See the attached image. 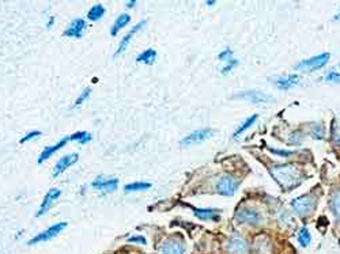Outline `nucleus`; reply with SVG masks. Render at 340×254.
I'll return each mask as SVG.
<instances>
[{
    "instance_id": "nucleus-4",
    "label": "nucleus",
    "mask_w": 340,
    "mask_h": 254,
    "mask_svg": "<svg viewBox=\"0 0 340 254\" xmlns=\"http://www.w3.org/2000/svg\"><path fill=\"white\" fill-rule=\"evenodd\" d=\"M216 192L222 194V196H233L237 192L238 189V181L234 180L232 175L223 174L221 175L215 182Z\"/></svg>"
},
{
    "instance_id": "nucleus-33",
    "label": "nucleus",
    "mask_w": 340,
    "mask_h": 254,
    "mask_svg": "<svg viewBox=\"0 0 340 254\" xmlns=\"http://www.w3.org/2000/svg\"><path fill=\"white\" fill-rule=\"evenodd\" d=\"M313 137H316L317 140H320V139H323V128H321V125L317 124L316 125V128L313 129Z\"/></svg>"
},
{
    "instance_id": "nucleus-1",
    "label": "nucleus",
    "mask_w": 340,
    "mask_h": 254,
    "mask_svg": "<svg viewBox=\"0 0 340 254\" xmlns=\"http://www.w3.org/2000/svg\"><path fill=\"white\" fill-rule=\"evenodd\" d=\"M271 175L283 189H294L302 182V171L295 164L284 163L271 169Z\"/></svg>"
},
{
    "instance_id": "nucleus-14",
    "label": "nucleus",
    "mask_w": 340,
    "mask_h": 254,
    "mask_svg": "<svg viewBox=\"0 0 340 254\" xmlns=\"http://www.w3.org/2000/svg\"><path fill=\"white\" fill-rule=\"evenodd\" d=\"M144 25H146V21H140L139 23H136L135 26H132V29H131V32L128 34H125L124 37H123V40L120 41L119 46H117V51H116V53H114V56H120L123 52L127 49V46L130 45L131 40L134 38V35H135L139 30H142L143 28H144Z\"/></svg>"
},
{
    "instance_id": "nucleus-3",
    "label": "nucleus",
    "mask_w": 340,
    "mask_h": 254,
    "mask_svg": "<svg viewBox=\"0 0 340 254\" xmlns=\"http://www.w3.org/2000/svg\"><path fill=\"white\" fill-rule=\"evenodd\" d=\"M329 57H331L329 53H321V55H318V56H313L310 57V59L302 60V62L297 64V67L295 68H297L298 71L312 72V71H316V69L323 68L324 65L329 62Z\"/></svg>"
},
{
    "instance_id": "nucleus-12",
    "label": "nucleus",
    "mask_w": 340,
    "mask_h": 254,
    "mask_svg": "<svg viewBox=\"0 0 340 254\" xmlns=\"http://www.w3.org/2000/svg\"><path fill=\"white\" fill-rule=\"evenodd\" d=\"M211 136H212V130L211 129L193 130L189 135L185 136L180 143H181V146L187 147V146H191V144H196V143H202V141L207 140Z\"/></svg>"
},
{
    "instance_id": "nucleus-5",
    "label": "nucleus",
    "mask_w": 340,
    "mask_h": 254,
    "mask_svg": "<svg viewBox=\"0 0 340 254\" xmlns=\"http://www.w3.org/2000/svg\"><path fill=\"white\" fill-rule=\"evenodd\" d=\"M316 205V198L313 196H301L291 201V207L298 216H306L312 212Z\"/></svg>"
},
{
    "instance_id": "nucleus-15",
    "label": "nucleus",
    "mask_w": 340,
    "mask_h": 254,
    "mask_svg": "<svg viewBox=\"0 0 340 254\" xmlns=\"http://www.w3.org/2000/svg\"><path fill=\"white\" fill-rule=\"evenodd\" d=\"M226 248L230 254H245L248 250V245L244 241V238L234 235L229 239Z\"/></svg>"
},
{
    "instance_id": "nucleus-34",
    "label": "nucleus",
    "mask_w": 340,
    "mask_h": 254,
    "mask_svg": "<svg viewBox=\"0 0 340 254\" xmlns=\"http://www.w3.org/2000/svg\"><path fill=\"white\" fill-rule=\"evenodd\" d=\"M271 153H275L276 155H280V157H290V155H293V151H280V150H272L271 148Z\"/></svg>"
},
{
    "instance_id": "nucleus-21",
    "label": "nucleus",
    "mask_w": 340,
    "mask_h": 254,
    "mask_svg": "<svg viewBox=\"0 0 340 254\" xmlns=\"http://www.w3.org/2000/svg\"><path fill=\"white\" fill-rule=\"evenodd\" d=\"M68 140L78 141L79 144H86V143H90L93 140V135L87 130H78V132H74L68 136Z\"/></svg>"
},
{
    "instance_id": "nucleus-9",
    "label": "nucleus",
    "mask_w": 340,
    "mask_h": 254,
    "mask_svg": "<svg viewBox=\"0 0 340 254\" xmlns=\"http://www.w3.org/2000/svg\"><path fill=\"white\" fill-rule=\"evenodd\" d=\"M87 29V22L83 18H75L68 25V28L64 30L63 35L64 37H69V38H82V35Z\"/></svg>"
},
{
    "instance_id": "nucleus-39",
    "label": "nucleus",
    "mask_w": 340,
    "mask_h": 254,
    "mask_svg": "<svg viewBox=\"0 0 340 254\" xmlns=\"http://www.w3.org/2000/svg\"><path fill=\"white\" fill-rule=\"evenodd\" d=\"M334 21H340V12H338V15L334 18Z\"/></svg>"
},
{
    "instance_id": "nucleus-22",
    "label": "nucleus",
    "mask_w": 340,
    "mask_h": 254,
    "mask_svg": "<svg viewBox=\"0 0 340 254\" xmlns=\"http://www.w3.org/2000/svg\"><path fill=\"white\" fill-rule=\"evenodd\" d=\"M193 214L198 216L199 219H202V221H212V219H215L216 215L219 214L216 209H212V208H195L193 209Z\"/></svg>"
},
{
    "instance_id": "nucleus-8",
    "label": "nucleus",
    "mask_w": 340,
    "mask_h": 254,
    "mask_svg": "<svg viewBox=\"0 0 340 254\" xmlns=\"http://www.w3.org/2000/svg\"><path fill=\"white\" fill-rule=\"evenodd\" d=\"M237 219L238 222L245 223V224L256 226V224H259V223L263 222V215L259 211H256V209L245 207V208H241L237 212Z\"/></svg>"
},
{
    "instance_id": "nucleus-29",
    "label": "nucleus",
    "mask_w": 340,
    "mask_h": 254,
    "mask_svg": "<svg viewBox=\"0 0 340 254\" xmlns=\"http://www.w3.org/2000/svg\"><path fill=\"white\" fill-rule=\"evenodd\" d=\"M41 135H42V132H41V130H38V129L30 130V132H28V133L23 136V137H21L19 143H21V144H25V143H28V141H32V140H34V139H37V137H40Z\"/></svg>"
},
{
    "instance_id": "nucleus-35",
    "label": "nucleus",
    "mask_w": 340,
    "mask_h": 254,
    "mask_svg": "<svg viewBox=\"0 0 340 254\" xmlns=\"http://www.w3.org/2000/svg\"><path fill=\"white\" fill-rule=\"evenodd\" d=\"M130 242H136V243H146V238L144 237H140V235H137V237H131L130 239H128Z\"/></svg>"
},
{
    "instance_id": "nucleus-16",
    "label": "nucleus",
    "mask_w": 340,
    "mask_h": 254,
    "mask_svg": "<svg viewBox=\"0 0 340 254\" xmlns=\"http://www.w3.org/2000/svg\"><path fill=\"white\" fill-rule=\"evenodd\" d=\"M185 246L176 239H168L161 246V254H184Z\"/></svg>"
},
{
    "instance_id": "nucleus-10",
    "label": "nucleus",
    "mask_w": 340,
    "mask_h": 254,
    "mask_svg": "<svg viewBox=\"0 0 340 254\" xmlns=\"http://www.w3.org/2000/svg\"><path fill=\"white\" fill-rule=\"evenodd\" d=\"M91 187H93V189L101 190L103 193L114 192L117 189V187H119V180L117 178H106L103 175H98L91 182Z\"/></svg>"
},
{
    "instance_id": "nucleus-20",
    "label": "nucleus",
    "mask_w": 340,
    "mask_h": 254,
    "mask_svg": "<svg viewBox=\"0 0 340 254\" xmlns=\"http://www.w3.org/2000/svg\"><path fill=\"white\" fill-rule=\"evenodd\" d=\"M105 15V7L102 6L101 3H97L94 6H91V8L87 11V19L90 22H98L102 17Z\"/></svg>"
},
{
    "instance_id": "nucleus-26",
    "label": "nucleus",
    "mask_w": 340,
    "mask_h": 254,
    "mask_svg": "<svg viewBox=\"0 0 340 254\" xmlns=\"http://www.w3.org/2000/svg\"><path fill=\"white\" fill-rule=\"evenodd\" d=\"M331 209L334 212L335 218L340 222V190L335 193L331 198Z\"/></svg>"
},
{
    "instance_id": "nucleus-11",
    "label": "nucleus",
    "mask_w": 340,
    "mask_h": 254,
    "mask_svg": "<svg viewBox=\"0 0 340 254\" xmlns=\"http://www.w3.org/2000/svg\"><path fill=\"white\" fill-rule=\"evenodd\" d=\"M234 98H241L245 101H250L252 103H261V102H270L271 96L260 90H245L234 94Z\"/></svg>"
},
{
    "instance_id": "nucleus-27",
    "label": "nucleus",
    "mask_w": 340,
    "mask_h": 254,
    "mask_svg": "<svg viewBox=\"0 0 340 254\" xmlns=\"http://www.w3.org/2000/svg\"><path fill=\"white\" fill-rule=\"evenodd\" d=\"M298 241H300V245L302 248H307L309 243L312 241V237H310V232L307 228H302L300 232H298Z\"/></svg>"
},
{
    "instance_id": "nucleus-23",
    "label": "nucleus",
    "mask_w": 340,
    "mask_h": 254,
    "mask_svg": "<svg viewBox=\"0 0 340 254\" xmlns=\"http://www.w3.org/2000/svg\"><path fill=\"white\" fill-rule=\"evenodd\" d=\"M155 59H157V52L154 49H147V51L142 52L139 56L136 57V62L137 63H144L147 65H153L155 63Z\"/></svg>"
},
{
    "instance_id": "nucleus-30",
    "label": "nucleus",
    "mask_w": 340,
    "mask_h": 254,
    "mask_svg": "<svg viewBox=\"0 0 340 254\" xmlns=\"http://www.w3.org/2000/svg\"><path fill=\"white\" fill-rule=\"evenodd\" d=\"M325 80L331 82V83H340V74H338L336 71H331L325 76Z\"/></svg>"
},
{
    "instance_id": "nucleus-6",
    "label": "nucleus",
    "mask_w": 340,
    "mask_h": 254,
    "mask_svg": "<svg viewBox=\"0 0 340 254\" xmlns=\"http://www.w3.org/2000/svg\"><path fill=\"white\" fill-rule=\"evenodd\" d=\"M60 196H62V190H60V189H57V188H51V189L45 193L44 198H42L40 207H38L37 212H35V218L44 216V215L52 208V205L55 204V201H56Z\"/></svg>"
},
{
    "instance_id": "nucleus-36",
    "label": "nucleus",
    "mask_w": 340,
    "mask_h": 254,
    "mask_svg": "<svg viewBox=\"0 0 340 254\" xmlns=\"http://www.w3.org/2000/svg\"><path fill=\"white\" fill-rule=\"evenodd\" d=\"M53 22H55V17H53V15H51V17H49V21H48V23H46V29H51L52 25H53Z\"/></svg>"
},
{
    "instance_id": "nucleus-31",
    "label": "nucleus",
    "mask_w": 340,
    "mask_h": 254,
    "mask_svg": "<svg viewBox=\"0 0 340 254\" xmlns=\"http://www.w3.org/2000/svg\"><path fill=\"white\" fill-rule=\"evenodd\" d=\"M237 64H238V60H236V59H232L230 62H227V64H226V65H225V67L222 68L221 72H222V74H223V75H226L227 72H230V71H232L233 68L236 67Z\"/></svg>"
},
{
    "instance_id": "nucleus-7",
    "label": "nucleus",
    "mask_w": 340,
    "mask_h": 254,
    "mask_svg": "<svg viewBox=\"0 0 340 254\" xmlns=\"http://www.w3.org/2000/svg\"><path fill=\"white\" fill-rule=\"evenodd\" d=\"M79 160V154L76 153H71L64 155L62 158L57 160V163L55 164L53 167V171H52V177H59L60 174H63L66 170H68L71 166H74L76 162Z\"/></svg>"
},
{
    "instance_id": "nucleus-25",
    "label": "nucleus",
    "mask_w": 340,
    "mask_h": 254,
    "mask_svg": "<svg viewBox=\"0 0 340 254\" xmlns=\"http://www.w3.org/2000/svg\"><path fill=\"white\" fill-rule=\"evenodd\" d=\"M151 188L150 182H132L125 185L124 190L125 192H142V190H148Z\"/></svg>"
},
{
    "instance_id": "nucleus-13",
    "label": "nucleus",
    "mask_w": 340,
    "mask_h": 254,
    "mask_svg": "<svg viewBox=\"0 0 340 254\" xmlns=\"http://www.w3.org/2000/svg\"><path fill=\"white\" fill-rule=\"evenodd\" d=\"M68 136H64V137H62L60 140L57 141V143H55V144H52V146H48V147H45L42 151H41V154L38 155V159H37V162L40 164H42L44 162H46L48 159L51 158L53 154H56L59 150H62L63 147H66V144L68 143Z\"/></svg>"
},
{
    "instance_id": "nucleus-24",
    "label": "nucleus",
    "mask_w": 340,
    "mask_h": 254,
    "mask_svg": "<svg viewBox=\"0 0 340 254\" xmlns=\"http://www.w3.org/2000/svg\"><path fill=\"white\" fill-rule=\"evenodd\" d=\"M256 120H257V114H253V116H250V117H248V119L245 120L244 123H242V124L239 125L237 129H236V132L233 133V137H238V136H239V135H242L245 130L249 129L250 127L255 124Z\"/></svg>"
},
{
    "instance_id": "nucleus-2",
    "label": "nucleus",
    "mask_w": 340,
    "mask_h": 254,
    "mask_svg": "<svg viewBox=\"0 0 340 254\" xmlns=\"http://www.w3.org/2000/svg\"><path fill=\"white\" fill-rule=\"evenodd\" d=\"M67 222H59V223L48 227L46 230L41 231L40 234H37L35 237L32 238L30 241H28V245H37V243L41 242H48V241H51L53 238H56L59 234H62L67 228Z\"/></svg>"
},
{
    "instance_id": "nucleus-37",
    "label": "nucleus",
    "mask_w": 340,
    "mask_h": 254,
    "mask_svg": "<svg viewBox=\"0 0 340 254\" xmlns=\"http://www.w3.org/2000/svg\"><path fill=\"white\" fill-rule=\"evenodd\" d=\"M136 6V0H130V1H127V7L128 8H132V7Z\"/></svg>"
},
{
    "instance_id": "nucleus-18",
    "label": "nucleus",
    "mask_w": 340,
    "mask_h": 254,
    "mask_svg": "<svg viewBox=\"0 0 340 254\" xmlns=\"http://www.w3.org/2000/svg\"><path fill=\"white\" fill-rule=\"evenodd\" d=\"M300 83V76L297 75H289V76H279L278 79L275 80V85L280 90H289L293 86Z\"/></svg>"
},
{
    "instance_id": "nucleus-19",
    "label": "nucleus",
    "mask_w": 340,
    "mask_h": 254,
    "mask_svg": "<svg viewBox=\"0 0 340 254\" xmlns=\"http://www.w3.org/2000/svg\"><path fill=\"white\" fill-rule=\"evenodd\" d=\"M255 250L257 254H271L272 246L270 239L264 235H261L255 241Z\"/></svg>"
},
{
    "instance_id": "nucleus-17",
    "label": "nucleus",
    "mask_w": 340,
    "mask_h": 254,
    "mask_svg": "<svg viewBox=\"0 0 340 254\" xmlns=\"http://www.w3.org/2000/svg\"><path fill=\"white\" fill-rule=\"evenodd\" d=\"M130 22H131L130 14H127V12H124V14H120L119 17L116 18V21H114L113 25H112V28H110V35H112V37H116V35L120 33V30H123V29H124Z\"/></svg>"
},
{
    "instance_id": "nucleus-28",
    "label": "nucleus",
    "mask_w": 340,
    "mask_h": 254,
    "mask_svg": "<svg viewBox=\"0 0 340 254\" xmlns=\"http://www.w3.org/2000/svg\"><path fill=\"white\" fill-rule=\"evenodd\" d=\"M90 94H91V89H90V87H86V89H83V90L80 91L79 96H78V98L75 99L72 107L80 106V105H82L83 102H86V101H87V99H89V96H90Z\"/></svg>"
},
{
    "instance_id": "nucleus-32",
    "label": "nucleus",
    "mask_w": 340,
    "mask_h": 254,
    "mask_svg": "<svg viewBox=\"0 0 340 254\" xmlns=\"http://www.w3.org/2000/svg\"><path fill=\"white\" fill-rule=\"evenodd\" d=\"M218 59H219V60H226V62H230V60L233 59L232 49H229V48H227V49H225L223 52H221V53H219V56H218Z\"/></svg>"
},
{
    "instance_id": "nucleus-38",
    "label": "nucleus",
    "mask_w": 340,
    "mask_h": 254,
    "mask_svg": "<svg viewBox=\"0 0 340 254\" xmlns=\"http://www.w3.org/2000/svg\"><path fill=\"white\" fill-rule=\"evenodd\" d=\"M207 4H208V6H214V4H215V1H214V0H208V1H207Z\"/></svg>"
}]
</instances>
